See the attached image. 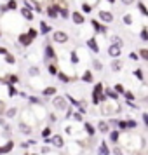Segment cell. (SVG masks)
<instances>
[{
    "instance_id": "1",
    "label": "cell",
    "mask_w": 148,
    "mask_h": 155,
    "mask_svg": "<svg viewBox=\"0 0 148 155\" xmlns=\"http://www.w3.org/2000/svg\"><path fill=\"white\" fill-rule=\"evenodd\" d=\"M101 91H103V85L96 84V87H94V98H92V101H94V103H99L101 99H105L103 96H101Z\"/></svg>"
},
{
    "instance_id": "2",
    "label": "cell",
    "mask_w": 148,
    "mask_h": 155,
    "mask_svg": "<svg viewBox=\"0 0 148 155\" xmlns=\"http://www.w3.org/2000/svg\"><path fill=\"white\" fill-rule=\"evenodd\" d=\"M120 52H122V45H119V44H113V45H110V49H108V54L110 56H120Z\"/></svg>"
},
{
    "instance_id": "3",
    "label": "cell",
    "mask_w": 148,
    "mask_h": 155,
    "mask_svg": "<svg viewBox=\"0 0 148 155\" xmlns=\"http://www.w3.org/2000/svg\"><path fill=\"white\" fill-rule=\"evenodd\" d=\"M54 40H56V42H66V40H68V35H66L64 31H56V33H54Z\"/></svg>"
},
{
    "instance_id": "4",
    "label": "cell",
    "mask_w": 148,
    "mask_h": 155,
    "mask_svg": "<svg viewBox=\"0 0 148 155\" xmlns=\"http://www.w3.org/2000/svg\"><path fill=\"white\" fill-rule=\"evenodd\" d=\"M54 106H56L58 110H64V108H66V101H64V98H56L54 99Z\"/></svg>"
},
{
    "instance_id": "5",
    "label": "cell",
    "mask_w": 148,
    "mask_h": 155,
    "mask_svg": "<svg viewBox=\"0 0 148 155\" xmlns=\"http://www.w3.org/2000/svg\"><path fill=\"white\" fill-rule=\"evenodd\" d=\"M51 145L61 148L63 147V138H61V136H52V138H51Z\"/></svg>"
},
{
    "instance_id": "6",
    "label": "cell",
    "mask_w": 148,
    "mask_h": 155,
    "mask_svg": "<svg viewBox=\"0 0 148 155\" xmlns=\"http://www.w3.org/2000/svg\"><path fill=\"white\" fill-rule=\"evenodd\" d=\"M99 18H101V21H105V23H110L113 19V16L110 14V12H105V11L99 12Z\"/></svg>"
},
{
    "instance_id": "7",
    "label": "cell",
    "mask_w": 148,
    "mask_h": 155,
    "mask_svg": "<svg viewBox=\"0 0 148 155\" xmlns=\"http://www.w3.org/2000/svg\"><path fill=\"white\" fill-rule=\"evenodd\" d=\"M87 45H89V47L94 51V52H98V51H99L98 44H96V40H94V38H89V40H87Z\"/></svg>"
},
{
    "instance_id": "8",
    "label": "cell",
    "mask_w": 148,
    "mask_h": 155,
    "mask_svg": "<svg viewBox=\"0 0 148 155\" xmlns=\"http://www.w3.org/2000/svg\"><path fill=\"white\" fill-rule=\"evenodd\" d=\"M98 129L101 131V133H108V131H110V127H108V124H106V122H103V120H101V122L98 124Z\"/></svg>"
},
{
    "instance_id": "9",
    "label": "cell",
    "mask_w": 148,
    "mask_h": 155,
    "mask_svg": "<svg viewBox=\"0 0 148 155\" xmlns=\"http://www.w3.org/2000/svg\"><path fill=\"white\" fill-rule=\"evenodd\" d=\"M71 16H73V21L77 23V25H80V23H84V16H82V14H78V12H73Z\"/></svg>"
},
{
    "instance_id": "10",
    "label": "cell",
    "mask_w": 148,
    "mask_h": 155,
    "mask_svg": "<svg viewBox=\"0 0 148 155\" xmlns=\"http://www.w3.org/2000/svg\"><path fill=\"white\" fill-rule=\"evenodd\" d=\"M12 147H14V143H12V141H9L4 148H0V152H2V153H7V152H11V150H12Z\"/></svg>"
},
{
    "instance_id": "11",
    "label": "cell",
    "mask_w": 148,
    "mask_h": 155,
    "mask_svg": "<svg viewBox=\"0 0 148 155\" xmlns=\"http://www.w3.org/2000/svg\"><path fill=\"white\" fill-rule=\"evenodd\" d=\"M58 5H52V7H49V11H47V14L51 16V18H56V14H58Z\"/></svg>"
},
{
    "instance_id": "12",
    "label": "cell",
    "mask_w": 148,
    "mask_h": 155,
    "mask_svg": "<svg viewBox=\"0 0 148 155\" xmlns=\"http://www.w3.org/2000/svg\"><path fill=\"white\" fill-rule=\"evenodd\" d=\"M19 42L25 44V45H30V44H31V38H30L28 35H21L19 37Z\"/></svg>"
},
{
    "instance_id": "13",
    "label": "cell",
    "mask_w": 148,
    "mask_h": 155,
    "mask_svg": "<svg viewBox=\"0 0 148 155\" xmlns=\"http://www.w3.org/2000/svg\"><path fill=\"white\" fill-rule=\"evenodd\" d=\"M19 129H21V133H25V134H30V133H31L30 126H26V124H21V126H19Z\"/></svg>"
},
{
    "instance_id": "14",
    "label": "cell",
    "mask_w": 148,
    "mask_h": 155,
    "mask_svg": "<svg viewBox=\"0 0 148 155\" xmlns=\"http://www.w3.org/2000/svg\"><path fill=\"white\" fill-rule=\"evenodd\" d=\"M112 68H113L115 71L122 70V63H120V61H113V63H112Z\"/></svg>"
},
{
    "instance_id": "15",
    "label": "cell",
    "mask_w": 148,
    "mask_h": 155,
    "mask_svg": "<svg viewBox=\"0 0 148 155\" xmlns=\"http://www.w3.org/2000/svg\"><path fill=\"white\" fill-rule=\"evenodd\" d=\"M21 14L25 16L26 19H33V16H31V12H30L28 9H23V11H21Z\"/></svg>"
},
{
    "instance_id": "16",
    "label": "cell",
    "mask_w": 148,
    "mask_h": 155,
    "mask_svg": "<svg viewBox=\"0 0 148 155\" xmlns=\"http://www.w3.org/2000/svg\"><path fill=\"white\" fill-rule=\"evenodd\" d=\"M56 92V87H47V89H44V94L45 96H51V94H54Z\"/></svg>"
},
{
    "instance_id": "17",
    "label": "cell",
    "mask_w": 148,
    "mask_h": 155,
    "mask_svg": "<svg viewBox=\"0 0 148 155\" xmlns=\"http://www.w3.org/2000/svg\"><path fill=\"white\" fill-rule=\"evenodd\" d=\"M45 54H47L49 58H54V51H52V47H51V45H47V47H45Z\"/></svg>"
},
{
    "instance_id": "18",
    "label": "cell",
    "mask_w": 148,
    "mask_h": 155,
    "mask_svg": "<svg viewBox=\"0 0 148 155\" xmlns=\"http://www.w3.org/2000/svg\"><path fill=\"white\" fill-rule=\"evenodd\" d=\"M84 80L85 82H92V73L91 71H85L84 73Z\"/></svg>"
},
{
    "instance_id": "19",
    "label": "cell",
    "mask_w": 148,
    "mask_h": 155,
    "mask_svg": "<svg viewBox=\"0 0 148 155\" xmlns=\"http://www.w3.org/2000/svg\"><path fill=\"white\" fill-rule=\"evenodd\" d=\"M85 131H87V134H94L96 131H94V127L91 126V124H85Z\"/></svg>"
},
{
    "instance_id": "20",
    "label": "cell",
    "mask_w": 148,
    "mask_h": 155,
    "mask_svg": "<svg viewBox=\"0 0 148 155\" xmlns=\"http://www.w3.org/2000/svg\"><path fill=\"white\" fill-rule=\"evenodd\" d=\"M40 30H42V33H49V31H51V28L45 25V23H42V25H40Z\"/></svg>"
},
{
    "instance_id": "21",
    "label": "cell",
    "mask_w": 148,
    "mask_h": 155,
    "mask_svg": "<svg viewBox=\"0 0 148 155\" xmlns=\"http://www.w3.org/2000/svg\"><path fill=\"white\" fill-rule=\"evenodd\" d=\"M5 61H7V63H11V64L16 63V61H14V56H12V54H7V56H5Z\"/></svg>"
},
{
    "instance_id": "22",
    "label": "cell",
    "mask_w": 148,
    "mask_h": 155,
    "mask_svg": "<svg viewBox=\"0 0 148 155\" xmlns=\"http://www.w3.org/2000/svg\"><path fill=\"white\" fill-rule=\"evenodd\" d=\"M58 11H59V14L63 16L64 19H66V18H68V11H66V9H58Z\"/></svg>"
},
{
    "instance_id": "23",
    "label": "cell",
    "mask_w": 148,
    "mask_h": 155,
    "mask_svg": "<svg viewBox=\"0 0 148 155\" xmlns=\"http://www.w3.org/2000/svg\"><path fill=\"white\" fill-rule=\"evenodd\" d=\"M7 5H9V9H16V7H18L16 0H9V4H7Z\"/></svg>"
},
{
    "instance_id": "24",
    "label": "cell",
    "mask_w": 148,
    "mask_h": 155,
    "mask_svg": "<svg viewBox=\"0 0 148 155\" xmlns=\"http://www.w3.org/2000/svg\"><path fill=\"white\" fill-rule=\"evenodd\" d=\"M110 138H112V141H117V140H119V131H113Z\"/></svg>"
},
{
    "instance_id": "25",
    "label": "cell",
    "mask_w": 148,
    "mask_h": 155,
    "mask_svg": "<svg viewBox=\"0 0 148 155\" xmlns=\"http://www.w3.org/2000/svg\"><path fill=\"white\" fill-rule=\"evenodd\" d=\"M71 63H78V58H77V52L75 51L71 52Z\"/></svg>"
},
{
    "instance_id": "26",
    "label": "cell",
    "mask_w": 148,
    "mask_h": 155,
    "mask_svg": "<svg viewBox=\"0 0 148 155\" xmlns=\"http://www.w3.org/2000/svg\"><path fill=\"white\" fill-rule=\"evenodd\" d=\"M38 73H40L38 68H35V66H33V68H30V75H38Z\"/></svg>"
},
{
    "instance_id": "27",
    "label": "cell",
    "mask_w": 148,
    "mask_h": 155,
    "mask_svg": "<svg viewBox=\"0 0 148 155\" xmlns=\"http://www.w3.org/2000/svg\"><path fill=\"white\" fill-rule=\"evenodd\" d=\"M141 38H143V40H148V33H146V28H143V31H141Z\"/></svg>"
},
{
    "instance_id": "28",
    "label": "cell",
    "mask_w": 148,
    "mask_h": 155,
    "mask_svg": "<svg viewBox=\"0 0 148 155\" xmlns=\"http://www.w3.org/2000/svg\"><path fill=\"white\" fill-rule=\"evenodd\" d=\"M49 134H51V129H49V127H45V129L42 131V136H44V138H47Z\"/></svg>"
},
{
    "instance_id": "29",
    "label": "cell",
    "mask_w": 148,
    "mask_h": 155,
    "mask_svg": "<svg viewBox=\"0 0 148 155\" xmlns=\"http://www.w3.org/2000/svg\"><path fill=\"white\" fill-rule=\"evenodd\" d=\"M28 37H30V38H35V37H37V30H30Z\"/></svg>"
},
{
    "instance_id": "30",
    "label": "cell",
    "mask_w": 148,
    "mask_h": 155,
    "mask_svg": "<svg viewBox=\"0 0 148 155\" xmlns=\"http://www.w3.org/2000/svg\"><path fill=\"white\" fill-rule=\"evenodd\" d=\"M140 11H141V12H143L145 16H148V11H146V7H145L143 4H140Z\"/></svg>"
},
{
    "instance_id": "31",
    "label": "cell",
    "mask_w": 148,
    "mask_h": 155,
    "mask_svg": "<svg viewBox=\"0 0 148 155\" xmlns=\"http://www.w3.org/2000/svg\"><path fill=\"white\" fill-rule=\"evenodd\" d=\"M82 9H84V12H91V5H89V4H84Z\"/></svg>"
},
{
    "instance_id": "32",
    "label": "cell",
    "mask_w": 148,
    "mask_h": 155,
    "mask_svg": "<svg viewBox=\"0 0 148 155\" xmlns=\"http://www.w3.org/2000/svg\"><path fill=\"white\" fill-rule=\"evenodd\" d=\"M124 23H126V25H131V23H133V18H131V16H126V18H124Z\"/></svg>"
},
{
    "instance_id": "33",
    "label": "cell",
    "mask_w": 148,
    "mask_h": 155,
    "mask_svg": "<svg viewBox=\"0 0 148 155\" xmlns=\"http://www.w3.org/2000/svg\"><path fill=\"white\" fill-rule=\"evenodd\" d=\"M59 80H61V82H68V77H66L64 73H59Z\"/></svg>"
},
{
    "instance_id": "34",
    "label": "cell",
    "mask_w": 148,
    "mask_h": 155,
    "mask_svg": "<svg viewBox=\"0 0 148 155\" xmlns=\"http://www.w3.org/2000/svg\"><path fill=\"white\" fill-rule=\"evenodd\" d=\"M141 58H143V59H148V51L146 49L141 51Z\"/></svg>"
},
{
    "instance_id": "35",
    "label": "cell",
    "mask_w": 148,
    "mask_h": 155,
    "mask_svg": "<svg viewBox=\"0 0 148 155\" xmlns=\"http://www.w3.org/2000/svg\"><path fill=\"white\" fill-rule=\"evenodd\" d=\"M134 75L140 78V80H143V73H141V70H136V71H134Z\"/></svg>"
},
{
    "instance_id": "36",
    "label": "cell",
    "mask_w": 148,
    "mask_h": 155,
    "mask_svg": "<svg viewBox=\"0 0 148 155\" xmlns=\"http://www.w3.org/2000/svg\"><path fill=\"white\" fill-rule=\"evenodd\" d=\"M14 94H16V89L12 85H9V96H14Z\"/></svg>"
},
{
    "instance_id": "37",
    "label": "cell",
    "mask_w": 148,
    "mask_h": 155,
    "mask_svg": "<svg viewBox=\"0 0 148 155\" xmlns=\"http://www.w3.org/2000/svg\"><path fill=\"white\" fill-rule=\"evenodd\" d=\"M115 91H117V92H124V87H122L120 84H117V85H115Z\"/></svg>"
},
{
    "instance_id": "38",
    "label": "cell",
    "mask_w": 148,
    "mask_h": 155,
    "mask_svg": "<svg viewBox=\"0 0 148 155\" xmlns=\"http://www.w3.org/2000/svg\"><path fill=\"white\" fill-rule=\"evenodd\" d=\"M126 126L127 127H136V122H134V120H129V122H126Z\"/></svg>"
},
{
    "instance_id": "39",
    "label": "cell",
    "mask_w": 148,
    "mask_h": 155,
    "mask_svg": "<svg viewBox=\"0 0 148 155\" xmlns=\"http://www.w3.org/2000/svg\"><path fill=\"white\" fill-rule=\"evenodd\" d=\"M14 113H16V108H11V110H9V112H7V117H12Z\"/></svg>"
},
{
    "instance_id": "40",
    "label": "cell",
    "mask_w": 148,
    "mask_h": 155,
    "mask_svg": "<svg viewBox=\"0 0 148 155\" xmlns=\"http://www.w3.org/2000/svg\"><path fill=\"white\" fill-rule=\"evenodd\" d=\"M49 73H56V66H52V64H49Z\"/></svg>"
},
{
    "instance_id": "41",
    "label": "cell",
    "mask_w": 148,
    "mask_h": 155,
    "mask_svg": "<svg viewBox=\"0 0 148 155\" xmlns=\"http://www.w3.org/2000/svg\"><path fill=\"white\" fill-rule=\"evenodd\" d=\"M129 56H131V59H134V61H136V59H138V54H136V52H131V54H129Z\"/></svg>"
},
{
    "instance_id": "42",
    "label": "cell",
    "mask_w": 148,
    "mask_h": 155,
    "mask_svg": "<svg viewBox=\"0 0 148 155\" xmlns=\"http://www.w3.org/2000/svg\"><path fill=\"white\" fill-rule=\"evenodd\" d=\"M68 99H70V101H71V105H78V101H77V99H73V98H71V96H68Z\"/></svg>"
},
{
    "instance_id": "43",
    "label": "cell",
    "mask_w": 148,
    "mask_h": 155,
    "mask_svg": "<svg viewBox=\"0 0 148 155\" xmlns=\"http://www.w3.org/2000/svg\"><path fill=\"white\" fill-rule=\"evenodd\" d=\"M73 119H75V120H82V115H80V113H75V115H73Z\"/></svg>"
},
{
    "instance_id": "44",
    "label": "cell",
    "mask_w": 148,
    "mask_h": 155,
    "mask_svg": "<svg viewBox=\"0 0 148 155\" xmlns=\"http://www.w3.org/2000/svg\"><path fill=\"white\" fill-rule=\"evenodd\" d=\"M94 68H96V70H101V63H99V61H96V63H94Z\"/></svg>"
},
{
    "instance_id": "45",
    "label": "cell",
    "mask_w": 148,
    "mask_h": 155,
    "mask_svg": "<svg viewBox=\"0 0 148 155\" xmlns=\"http://www.w3.org/2000/svg\"><path fill=\"white\" fill-rule=\"evenodd\" d=\"M126 122H119V129H126Z\"/></svg>"
},
{
    "instance_id": "46",
    "label": "cell",
    "mask_w": 148,
    "mask_h": 155,
    "mask_svg": "<svg viewBox=\"0 0 148 155\" xmlns=\"http://www.w3.org/2000/svg\"><path fill=\"white\" fill-rule=\"evenodd\" d=\"M113 153H115V155H122V152H120V148H115V150H113Z\"/></svg>"
},
{
    "instance_id": "47",
    "label": "cell",
    "mask_w": 148,
    "mask_h": 155,
    "mask_svg": "<svg viewBox=\"0 0 148 155\" xmlns=\"http://www.w3.org/2000/svg\"><path fill=\"white\" fill-rule=\"evenodd\" d=\"M143 120H145V124H148V113H143Z\"/></svg>"
},
{
    "instance_id": "48",
    "label": "cell",
    "mask_w": 148,
    "mask_h": 155,
    "mask_svg": "<svg viewBox=\"0 0 148 155\" xmlns=\"http://www.w3.org/2000/svg\"><path fill=\"white\" fill-rule=\"evenodd\" d=\"M122 2H124V4H126V5H129V4H133L134 0H122Z\"/></svg>"
},
{
    "instance_id": "49",
    "label": "cell",
    "mask_w": 148,
    "mask_h": 155,
    "mask_svg": "<svg viewBox=\"0 0 148 155\" xmlns=\"http://www.w3.org/2000/svg\"><path fill=\"white\" fill-rule=\"evenodd\" d=\"M0 54H7V51L4 49V47H0Z\"/></svg>"
},
{
    "instance_id": "50",
    "label": "cell",
    "mask_w": 148,
    "mask_h": 155,
    "mask_svg": "<svg viewBox=\"0 0 148 155\" xmlns=\"http://www.w3.org/2000/svg\"><path fill=\"white\" fill-rule=\"evenodd\" d=\"M108 2H110V4H113V2H115V0H108Z\"/></svg>"
},
{
    "instance_id": "51",
    "label": "cell",
    "mask_w": 148,
    "mask_h": 155,
    "mask_svg": "<svg viewBox=\"0 0 148 155\" xmlns=\"http://www.w3.org/2000/svg\"><path fill=\"white\" fill-rule=\"evenodd\" d=\"M0 37H2V33H0Z\"/></svg>"
}]
</instances>
